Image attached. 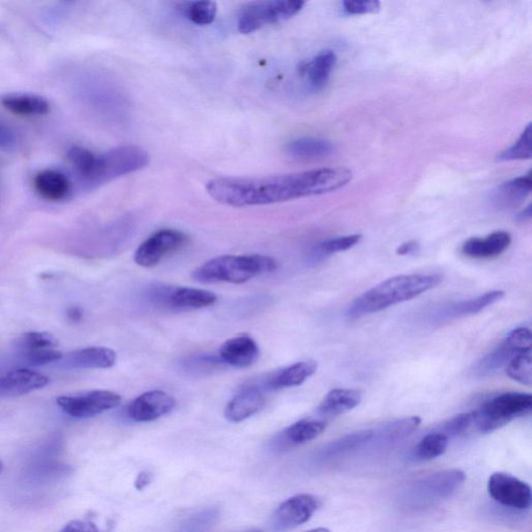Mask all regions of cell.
<instances>
[{"label": "cell", "mask_w": 532, "mask_h": 532, "mask_svg": "<svg viewBox=\"0 0 532 532\" xmlns=\"http://www.w3.org/2000/svg\"><path fill=\"white\" fill-rule=\"evenodd\" d=\"M351 178L348 169L326 168L268 177L217 178L207 183L206 191L222 205L261 206L332 192L350 183Z\"/></svg>", "instance_id": "cell-1"}, {"label": "cell", "mask_w": 532, "mask_h": 532, "mask_svg": "<svg viewBox=\"0 0 532 532\" xmlns=\"http://www.w3.org/2000/svg\"><path fill=\"white\" fill-rule=\"evenodd\" d=\"M441 282L442 277L437 274L400 275L387 279L352 301L347 316L350 320H356L385 310L419 297L420 294L434 290Z\"/></svg>", "instance_id": "cell-2"}, {"label": "cell", "mask_w": 532, "mask_h": 532, "mask_svg": "<svg viewBox=\"0 0 532 532\" xmlns=\"http://www.w3.org/2000/svg\"><path fill=\"white\" fill-rule=\"evenodd\" d=\"M274 258L263 255H225L211 259L192 271L195 281L202 284H243L277 269Z\"/></svg>", "instance_id": "cell-3"}, {"label": "cell", "mask_w": 532, "mask_h": 532, "mask_svg": "<svg viewBox=\"0 0 532 532\" xmlns=\"http://www.w3.org/2000/svg\"><path fill=\"white\" fill-rule=\"evenodd\" d=\"M150 155L139 146H122L95 154L91 169L81 182L84 191L98 189L122 176L146 168Z\"/></svg>", "instance_id": "cell-4"}, {"label": "cell", "mask_w": 532, "mask_h": 532, "mask_svg": "<svg viewBox=\"0 0 532 532\" xmlns=\"http://www.w3.org/2000/svg\"><path fill=\"white\" fill-rule=\"evenodd\" d=\"M532 398L530 394L519 392L502 393L485 402L473 411V435L488 434L507 426L519 417L530 414Z\"/></svg>", "instance_id": "cell-5"}, {"label": "cell", "mask_w": 532, "mask_h": 532, "mask_svg": "<svg viewBox=\"0 0 532 532\" xmlns=\"http://www.w3.org/2000/svg\"><path fill=\"white\" fill-rule=\"evenodd\" d=\"M462 470L451 469L430 474L409 488L401 494L402 505L409 508H423L450 498L465 483Z\"/></svg>", "instance_id": "cell-6"}, {"label": "cell", "mask_w": 532, "mask_h": 532, "mask_svg": "<svg viewBox=\"0 0 532 532\" xmlns=\"http://www.w3.org/2000/svg\"><path fill=\"white\" fill-rule=\"evenodd\" d=\"M305 3L300 0H274L250 4L239 17V31L248 34L261 30L262 27L282 23L296 16Z\"/></svg>", "instance_id": "cell-7"}, {"label": "cell", "mask_w": 532, "mask_h": 532, "mask_svg": "<svg viewBox=\"0 0 532 532\" xmlns=\"http://www.w3.org/2000/svg\"><path fill=\"white\" fill-rule=\"evenodd\" d=\"M532 333L529 328H517L490 354L481 359L474 368L478 378L493 377L523 351L530 350Z\"/></svg>", "instance_id": "cell-8"}, {"label": "cell", "mask_w": 532, "mask_h": 532, "mask_svg": "<svg viewBox=\"0 0 532 532\" xmlns=\"http://www.w3.org/2000/svg\"><path fill=\"white\" fill-rule=\"evenodd\" d=\"M151 304L171 310H192L213 306L217 294L191 287L154 286L147 293Z\"/></svg>", "instance_id": "cell-9"}, {"label": "cell", "mask_w": 532, "mask_h": 532, "mask_svg": "<svg viewBox=\"0 0 532 532\" xmlns=\"http://www.w3.org/2000/svg\"><path fill=\"white\" fill-rule=\"evenodd\" d=\"M189 237L176 229H163L148 237L134 253V261L142 268H154L163 259L186 246Z\"/></svg>", "instance_id": "cell-10"}, {"label": "cell", "mask_w": 532, "mask_h": 532, "mask_svg": "<svg viewBox=\"0 0 532 532\" xmlns=\"http://www.w3.org/2000/svg\"><path fill=\"white\" fill-rule=\"evenodd\" d=\"M122 399L116 392L94 390L56 399L57 406L72 419H86L120 406Z\"/></svg>", "instance_id": "cell-11"}, {"label": "cell", "mask_w": 532, "mask_h": 532, "mask_svg": "<svg viewBox=\"0 0 532 532\" xmlns=\"http://www.w3.org/2000/svg\"><path fill=\"white\" fill-rule=\"evenodd\" d=\"M488 491L499 505L524 510L531 507V488L523 480L508 473H493L488 481Z\"/></svg>", "instance_id": "cell-12"}, {"label": "cell", "mask_w": 532, "mask_h": 532, "mask_svg": "<svg viewBox=\"0 0 532 532\" xmlns=\"http://www.w3.org/2000/svg\"><path fill=\"white\" fill-rule=\"evenodd\" d=\"M503 297L505 292L502 291H492L477 298L445 304L429 313V321L431 325L440 326L451 320L467 318V316L484 311L486 308L495 304Z\"/></svg>", "instance_id": "cell-13"}, {"label": "cell", "mask_w": 532, "mask_h": 532, "mask_svg": "<svg viewBox=\"0 0 532 532\" xmlns=\"http://www.w3.org/2000/svg\"><path fill=\"white\" fill-rule=\"evenodd\" d=\"M176 406L171 394L153 390L143 393L129 404L125 416L133 422H151L170 414Z\"/></svg>", "instance_id": "cell-14"}, {"label": "cell", "mask_w": 532, "mask_h": 532, "mask_svg": "<svg viewBox=\"0 0 532 532\" xmlns=\"http://www.w3.org/2000/svg\"><path fill=\"white\" fill-rule=\"evenodd\" d=\"M320 502L313 495L300 494L287 499L278 507L272 523L279 530L300 527L311 519Z\"/></svg>", "instance_id": "cell-15"}, {"label": "cell", "mask_w": 532, "mask_h": 532, "mask_svg": "<svg viewBox=\"0 0 532 532\" xmlns=\"http://www.w3.org/2000/svg\"><path fill=\"white\" fill-rule=\"evenodd\" d=\"M261 356L258 344L248 335L236 336L222 343L218 357L225 366L247 369L254 365Z\"/></svg>", "instance_id": "cell-16"}, {"label": "cell", "mask_w": 532, "mask_h": 532, "mask_svg": "<svg viewBox=\"0 0 532 532\" xmlns=\"http://www.w3.org/2000/svg\"><path fill=\"white\" fill-rule=\"evenodd\" d=\"M50 379L43 373L27 369H14L0 378V394L21 397L45 388Z\"/></svg>", "instance_id": "cell-17"}, {"label": "cell", "mask_w": 532, "mask_h": 532, "mask_svg": "<svg viewBox=\"0 0 532 532\" xmlns=\"http://www.w3.org/2000/svg\"><path fill=\"white\" fill-rule=\"evenodd\" d=\"M265 395L261 387L249 386L228 402L225 419L229 422L240 423L261 412L265 406Z\"/></svg>", "instance_id": "cell-18"}, {"label": "cell", "mask_w": 532, "mask_h": 532, "mask_svg": "<svg viewBox=\"0 0 532 532\" xmlns=\"http://www.w3.org/2000/svg\"><path fill=\"white\" fill-rule=\"evenodd\" d=\"M328 423L323 419H305L291 424L280 434L275 441L276 449H286L314 440L326 430Z\"/></svg>", "instance_id": "cell-19"}, {"label": "cell", "mask_w": 532, "mask_h": 532, "mask_svg": "<svg viewBox=\"0 0 532 532\" xmlns=\"http://www.w3.org/2000/svg\"><path fill=\"white\" fill-rule=\"evenodd\" d=\"M117 359L113 350L92 347L70 352L64 365L75 369H109L117 363Z\"/></svg>", "instance_id": "cell-20"}, {"label": "cell", "mask_w": 532, "mask_h": 532, "mask_svg": "<svg viewBox=\"0 0 532 532\" xmlns=\"http://www.w3.org/2000/svg\"><path fill=\"white\" fill-rule=\"evenodd\" d=\"M34 188L38 195L52 202L67 199L72 192V183L64 172L56 170H43L34 178Z\"/></svg>", "instance_id": "cell-21"}, {"label": "cell", "mask_w": 532, "mask_h": 532, "mask_svg": "<svg viewBox=\"0 0 532 532\" xmlns=\"http://www.w3.org/2000/svg\"><path fill=\"white\" fill-rule=\"evenodd\" d=\"M318 370V363L314 361H300L294 363L289 368L272 372L271 375L265 379V389L279 390L285 389V388L297 387L312 377Z\"/></svg>", "instance_id": "cell-22"}, {"label": "cell", "mask_w": 532, "mask_h": 532, "mask_svg": "<svg viewBox=\"0 0 532 532\" xmlns=\"http://www.w3.org/2000/svg\"><path fill=\"white\" fill-rule=\"evenodd\" d=\"M512 243V235L507 232H496L479 239L473 237L467 241L462 247V253L474 259H487L498 257Z\"/></svg>", "instance_id": "cell-23"}, {"label": "cell", "mask_w": 532, "mask_h": 532, "mask_svg": "<svg viewBox=\"0 0 532 532\" xmlns=\"http://www.w3.org/2000/svg\"><path fill=\"white\" fill-rule=\"evenodd\" d=\"M531 175L517 177L508 181L494 191L491 202L498 210H512L519 206L530 195Z\"/></svg>", "instance_id": "cell-24"}, {"label": "cell", "mask_w": 532, "mask_h": 532, "mask_svg": "<svg viewBox=\"0 0 532 532\" xmlns=\"http://www.w3.org/2000/svg\"><path fill=\"white\" fill-rule=\"evenodd\" d=\"M0 106L23 117L45 116L50 112V104L46 98L25 93H11L0 96Z\"/></svg>", "instance_id": "cell-25"}, {"label": "cell", "mask_w": 532, "mask_h": 532, "mask_svg": "<svg viewBox=\"0 0 532 532\" xmlns=\"http://www.w3.org/2000/svg\"><path fill=\"white\" fill-rule=\"evenodd\" d=\"M362 400L360 391L352 389H333L330 390L321 400L318 409V415L330 419L351 411Z\"/></svg>", "instance_id": "cell-26"}, {"label": "cell", "mask_w": 532, "mask_h": 532, "mask_svg": "<svg viewBox=\"0 0 532 532\" xmlns=\"http://www.w3.org/2000/svg\"><path fill=\"white\" fill-rule=\"evenodd\" d=\"M337 63V56L332 50H323L314 59L300 67L301 75L307 77L309 85L315 91L325 88L330 74Z\"/></svg>", "instance_id": "cell-27"}, {"label": "cell", "mask_w": 532, "mask_h": 532, "mask_svg": "<svg viewBox=\"0 0 532 532\" xmlns=\"http://www.w3.org/2000/svg\"><path fill=\"white\" fill-rule=\"evenodd\" d=\"M334 151L335 146L332 143L314 138L297 139L286 147L287 154L298 161L320 160L332 155Z\"/></svg>", "instance_id": "cell-28"}, {"label": "cell", "mask_w": 532, "mask_h": 532, "mask_svg": "<svg viewBox=\"0 0 532 532\" xmlns=\"http://www.w3.org/2000/svg\"><path fill=\"white\" fill-rule=\"evenodd\" d=\"M421 419L419 417H409V419L395 420L386 423L385 426L379 429H373L372 440H376L380 445H389L400 441L419 428Z\"/></svg>", "instance_id": "cell-29"}, {"label": "cell", "mask_w": 532, "mask_h": 532, "mask_svg": "<svg viewBox=\"0 0 532 532\" xmlns=\"http://www.w3.org/2000/svg\"><path fill=\"white\" fill-rule=\"evenodd\" d=\"M373 429H364L356 431L347 436H343L338 440L327 445L320 451V458L330 459L348 454L349 451L361 448L362 445L371 441Z\"/></svg>", "instance_id": "cell-30"}, {"label": "cell", "mask_w": 532, "mask_h": 532, "mask_svg": "<svg viewBox=\"0 0 532 532\" xmlns=\"http://www.w3.org/2000/svg\"><path fill=\"white\" fill-rule=\"evenodd\" d=\"M361 239V234H354L335 237V239L322 241L313 248L308 261L311 263L325 261L330 255L354 248L357 243L360 242Z\"/></svg>", "instance_id": "cell-31"}, {"label": "cell", "mask_w": 532, "mask_h": 532, "mask_svg": "<svg viewBox=\"0 0 532 532\" xmlns=\"http://www.w3.org/2000/svg\"><path fill=\"white\" fill-rule=\"evenodd\" d=\"M449 438L442 431H434L417 444L413 456L417 461H430L441 457L448 448Z\"/></svg>", "instance_id": "cell-32"}, {"label": "cell", "mask_w": 532, "mask_h": 532, "mask_svg": "<svg viewBox=\"0 0 532 532\" xmlns=\"http://www.w3.org/2000/svg\"><path fill=\"white\" fill-rule=\"evenodd\" d=\"M186 19L197 25H212L217 17L218 5L213 2H193L182 6Z\"/></svg>", "instance_id": "cell-33"}, {"label": "cell", "mask_w": 532, "mask_h": 532, "mask_svg": "<svg viewBox=\"0 0 532 532\" xmlns=\"http://www.w3.org/2000/svg\"><path fill=\"white\" fill-rule=\"evenodd\" d=\"M532 350L517 355L506 368L507 376L516 382L530 387L532 384Z\"/></svg>", "instance_id": "cell-34"}, {"label": "cell", "mask_w": 532, "mask_h": 532, "mask_svg": "<svg viewBox=\"0 0 532 532\" xmlns=\"http://www.w3.org/2000/svg\"><path fill=\"white\" fill-rule=\"evenodd\" d=\"M532 143V128L531 124H528L524 129L519 140H517L512 147L503 151L498 157L499 162H512V161H524L530 160L532 156L531 150Z\"/></svg>", "instance_id": "cell-35"}, {"label": "cell", "mask_w": 532, "mask_h": 532, "mask_svg": "<svg viewBox=\"0 0 532 532\" xmlns=\"http://www.w3.org/2000/svg\"><path fill=\"white\" fill-rule=\"evenodd\" d=\"M222 364L218 355H197L186 358L182 362V369L192 376H204L218 370Z\"/></svg>", "instance_id": "cell-36"}, {"label": "cell", "mask_w": 532, "mask_h": 532, "mask_svg": "<svg viewBox=\"0 0 532 532\" xmlns=\"http://www.w3.org/2000/svg\"><path fill=\"white\" fill-rule=\"evenodd\" d=\"M219 517V510L215 508H206L202 512L197 513L182 525V532H205L210 529Z\"/></svg>", "instance_id": "cell-37"}, {"label": "cell", "mask_w": 532, "mask_h": 532, "mask_svg": "<svg viewBox=\"0 0 532 532\" xmlns=\"http://www.w3.org/2000/svg\"><path fill=\"white\" fill-rule=\"evenodd\" d=\"M21 345L25 350H53L59 347V341L47 332H28L21 338Z\"/></svg>", "instance_id": "cell-38"}, {"label": "cell", "mask_w": 532, "mask_h": 532, "mask_svg": "<svg viewBox=\"0 0 532 532\" xmlns=\"http://www.w3.org/2000/svg\"><path fill=\"white\" fill-rule=\"evenodd\" d=\"M64 355L60 350H26L28 364L39 368V366L63 360Z\"/></svg>", "instance_id": "cell-39"}, {"label": "cell", "mask_w": 532, "mask_h": 532, "mask_svg": "<svg viewBox=\"0 0 532 532\" xmlns=\"http://www.w3.org/2000/svg\"><path fill=\"white\" fill-rule=\"evenodd\" d=\"M380 4L377 0H347L343 2V11L349 15H364V14L377 13Z\"/></svg>", "instance_id": "cell-40"}, {"label": "cell", "mask_w": 532, "mask_h": 532, "mask_svg": "<svg viewBox=\"0 0 532 532\" xmlns=\"http://www.w3.org/2000/svg\"><path fill=\"white\" fill-rule=\"evenodd\" d=\"M17 146L15 132L4 121L0 120V149L13 150Z\"/></svg>", "instance_id": "cell-41"}, {"label": "cell", "mask_w": 532, "mask_h": 532, "mask_svg": "<svg viewBox=\"0 0 532 532\" xmlns=\"http://www.w3.org/2000/svg\"><path fill=\"white\" fill-rule=\"evenodd\" d=\"M61 532H102L96 525L90 521H71Z\"/></svg>", "instance_id": "cell-42"}, {"label": "cell", "mask_w": 532, "mask_h": 532, "mask_svg": "<svg viewBox=\"0 0 532 532\" xmlns=\"http://www.w3.org/2000/svg\"><path fill=\"white\" fill-rule=\"evenodd\" d=\"M419 250V243L415 241H411L400 244V246L397 250V254L400 256L412 255L415 254L416 251Z\"/></svg>", "instance_id": "cell-43"}, {"label": "cell", "mask_w": 532, "mask_h": 532, "mask_svg": "<svg viewBox=\"0 0 532 532\" xmlns=\"http://www.w3.org/2000/svg\"><path fill=\"white\" fill-rule=\"evenodd\" d=\"M153 474L148 471H143L139 474L138 478L135 479V488L136 490L143 491V488L148 487L153 481Z\"/></svg>", "instance_id": "cell-44"}, {"label": "cell", "mask_w": 532, "mask_h": 532, "mask_svg": "<svg viewBox=\"0 0 532 532\" xmlns=\"http://www.w3.org/2000/svg\"><path fill=\"white\" fill-rule=\"evenodd\" d=\"M67 316L71 321L77 322L83 320L84 313L81 308L71 307L67 311Z\"/></svg>", "instance_id": "cell-45"}, {"label": "cell", "mask_w": 532, "mask_h": 532, "mask_svg": "<svg viewBox=\"0 0 532 532\" xmlns=\"http://www.w3.org/2000/svg\"><path fill=\"white\" fill-rule=\"evenodd\" d=\"M531 215L532 208L531 205H528L527 208H524V210L519 214H517V222H527L531 220Z\"/></svg>", "instance_id": "cell-46"}, {"label": "cell", "mask_w": 532, "mask_h": 532, "mask_svg": "<svg viewBox=\"0 0 532 532\" xmlns=\"http://www.w3.org/2000/svg\"><path fill=\"white\" fill-rule=\"evenodd\" d=\"M308 532H330V530H329L328 528L320 527V528L312 529V530L308 531Z\"/></svg>", "instance_id": "cell-47"}, {"label": "cell", "mask_w": 532, "mask_h": 532, "mask_svg": "<svg viewBox=\"0 0 532 532\" xmlns=\"http://www.w3.org/2000/svg\"><path fill=\"white\" fill-rule=\"evenodd\" d=\"M242 532H262V531L259 530V529H251V530L242 531Z\"/></svg>", "instance_id": "cell-48"}, {"label": "cell", "mask_w": 532, "mask_h": 532, "mask_svg": "<svg viewBox=\"0 0 532 532\" xmlns=\"http://www.w3.org/2000/svg\"><path fill=\"white\" fill-rule=\"evenodd\" d=\"M3 469H4L3 463H2V462H0V474H2V472H3Z\"/></svg>", "instance_id": "cell-49"}]
</instances>
